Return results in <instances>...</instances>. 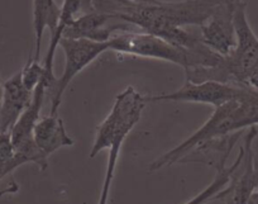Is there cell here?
<instances>
[{"mask_svg": "<svg viewBox=\"0 0 258 204\" xmlns=\"http://www.w3.org/2000/svg\"><path fill=\"white\" fill-rule=\"evenodd\" d=\"M218 2H89L98 12L132 24L141 32L170 42L175 32L200 27L214 12Z\"/></svg>", "mask_w": 258, "mask_h": 204, "instance_id": "obj_1", "label": "cell"}, {"mask_svg": "<svg viewBox=\"0 0 258 204\" xmlns=\"http://www.w3.org/2000/svg\"><path fill=\"white\" fill-rule=\"evenodd\" d=\"M234 49L214 67H194L185 70L186 83L215 81L234 86L258 89V37L247 18V3L235 2Z\"/></svg>", "mask_w": 258, "mask_h": 204, "instance_id": "obj_2", "label": "cell"}, {"mask_svg": "<svg viewBox=\"0 0 258 204\" xmlns=\"http://www.w3.org/2000/svg\"><path fill=\"white\" fill-rule=\"evenodd\" d=\"M255 126H258V90L244 88L239 98L214 108V113L197 132H194L183 142L153 161L150 165V171L160 170L167 165L180 163L194 148L208 141L242 132L245 128Z\"/></svg>", "mask_w": 258, "mask_h": 204, "instance_id": "obj_3", "label": "cell"}, {"mask_svg": "<svg viewBox=\"0 0 258 204\" xmlns=\"http://www.w3.org/2000/svg\"><path fill=\"white\" fill-rule=\"evenodd\" d=\"M108 47L110 51L119 54L172 62L183 70L194 67H214L223 59L207 46L198 51H188L141 31L115 34L108 42Z\"/></svg>", "mask_w": 258, "mask_h": 204, "instance_id": "obj_4", "label": "cell"}, {"mask_svg": "<svg viewBox=\"0 0 258 204\" xmlns=\"http://www.w3.org/2000/svg\"><path fill=\"white\" fill-rule=\"evenodd\" d=\"M146 104L145 96L133 86H128L118 94L110 113L99 126L90 158L94 159L106 148L109 150L115 142H124L129 132L141 119Z\"/></svg>", "mask_w": 258, "mask_h": 204, "instance_id": "obj_5", "label": "cell"}, {"mask_svg": "<svg viewBox=\"0 0 258 204\" xmlns=\"http://www.w3.org/2000/svg\"><path fill=\"white\" fill-rule=\"evenodd\" d=\"M59 47L63 49L64 54V69L61 78L57 79L56 85L52 88L51 91H48L51 95V108H49L51 116H57L64 90L75 79V76L81 73L86 66H89L94 60L98 59L101 54L109 49L108 42L99 43L88 39L69 38H62L59 41Z\"/></svg>", "mask_w": 258, "mask_h": 204, "instance_id": "obj_6", "label": "cell"}, {"mask_svg": "<svg viewBox=\"0 0 258 204\" xmlns=\"http://www.w3.org/2000/svg\"><path fill=\"white\" fill-rule=\"evenodd\" d=\"M245 86H234L228 84L205 81L200 84L186 83L173 93L158 94V95L145 96L146 103L158 101H185V103H200L213 106L214 108L239 98Z\"/></svg>", "mask_w": 258, "mask_h": 204, "instance_id": "obj_7", "label": "cell"}, {"mask_svg": "<svg viewBox=\"0 0 258 204\" xmlns=\"http://www.w3.org/2000/svg\"><path fill=\"white\" fill-rule=\"evenodd\" d=\"M115 32H118L116 34H120L126 32H138V29L116 17L91 8L89 13L78 17L64 29L63 38L88 39L99 43H106L115 36Z\"/></svg>", "mask_w": 258, "mask_h": 204, "instance_id": "obj_8", "label": "cell"}, {"mask_svg": "<svg viewBox=\"0 0 258 204\" xmlns=\"http://www.w3.org/2000/svg\"><path fill=\"white\" fill-rule=\"evenodd\" d=\"M234 9L235 2H218L212 16L199 27L203 43L223 57L228 56L237 43Z\"/></svg>", "mask_w": 258, "mask_h": 204, "instance_id": "obj_9", "label": "cell"}, {"mask_svg": "<svg viewBox=\"0 0 258 204\" xmlns=\"http://www.w3.org/2000/svg\"><path fill=\"white\" fill-rule=\"evenodd\" d=\"M33 93L22 81V73L14 74L4 83V95L0 111V132H11L32 101Z\"/></svg>", "mask_w": 258, "mask_h": 204, "instance_id": "obj_10", "label": "cell"}, {"mask_svg": "<svg viewBox=\"0 0 258 204\" xmlns=\"http://www.w3.org/2000/svg\"><path fill=\"white\" fill-rule=\"evenodd\" d=\"M242 134H244V131L208 141V142L198 146L197 148H194L180 163L205 164V165L212 166V168H214L217 170L219 166L227 165L228 158H229L230 152L234 148L235 143L242 137Z\"/></svg>", "mask_w": 258, "mask_h": 204, "instance_id": "obj_11", "label": "cell"}, {"mask_svg": "<svg viewBox=\"0 0 258 204\" xmlns=\"http://www.w3.org/2000/svg\"><path fill=\"white\" fill-rule=\"evenodd\" d=\"M33 140L47 158L59 148L74 146V140L64 128L63 121L58 116L51 114L42 117L37 122L33 129Z\"/></svg>", "mask_w": 258, "mask_h": 204, "instance_id": "obj_12", "label": "cell"}, {"mask_svg": "<svg viewBox=\"0 0 258 204\" xmlns=\"http://www.w3.org/2000/svg\"><path fill=\"white\" fill-rule=\"evenodd\" d=\"M47 95V90L42 83L38 84L36 90L33 91V96H32V101L29 104L28 108L24 111L21 118L13 127L11 131L12 140H13L16 148L18 146L23 145V143L29 142L33 140V129L36 127L37 122L39 121V116H41V109L43 107L44 98Z\"/></svg>", "mask_w": 258, "mask_h": 204, "instance_id": "obj_13", "label": "cell"}, {"mask_svg": "<svg viewBox=\"0 0 258 204\" xmlns=\"http://www.w3.org/2000/svg\"><path fill=\"white\" fill-rule=\"evenodd\" d=\"M61 18V9L53 0H36L33 2V28H34V52L33 61L39 62L41 46L43 39L44 29L48 27L49 32L53 33L57 29ZM49 33V34H51Z\"/></svg>", "mask_w": 258, "mask_h": 204, "instance_id": "obj_14", "label": "cell"}, {"mask_svg": "<svg viewBox=\"0 0 258 204\" xmlns=\"http://www.w3.org/2000/svg\"><path fill=\"white\" fill-rule=\"evenodd\" d=\"M235 166H237V160H234V163L230 166H219L217 169V175H215L213 183L208 185L204 190L200 191L198 195H195L192 199H190V200H187L183 204H205L210 200H215L218 194L222 190H224L228 186V184H229L230 176H232Z\"/></svg>", "mask_w": 258, "mask_h": 204, "instance_id": "obj_15", "label": "cell"}, {"mask_svg": "<svg viewBox=\"0 0 258 204\" xmlns=\"http://www.w3.org/2000/svg\"><path fill=\"white\" fill-rule=\"evenodd\" d=\"M121 145H123V142H120V141H119V142H115L110 148H109L108 166H106V173H105V176H104L103 186H101L98 204H108L109 193H110L111 183H113L114 174H115L116 163H118Z\"/></svg>", "mask_w": 258, "mask_h": 204, "instance_id": "obj_16", "label": "cell"}, {"mask_svg": "<svg viewBox=\"0 0 258 204\" xmlns=\"http://www.w3.org/2000/svg\"><path fill=\"white\" fill-rule=\"evenodd\" d=\"M21 73L23 85L26 86L27 90L33 93L37 86H38V84L41 83L42 76H43V65L33 61V59L31 56L28 59V61H27L26 66L21 70Z\"/></svg>", "mask_w": 258, "mask_h": 204, "instance_id": "obj_17", "label": "cell"}, {"mask_svg": "<svg viewBox=\"0 0 258 204\" xmlns=\"http://www.w3.org/2000/svg\"><path fill=\"white\" fill-rule=\"evenodd\" d=\"M16 155L17 150L11 132H0V165L11 163Z\"/></svg>", "mask_w": 258, "mask_h": 204, "instance_id": "obj_18", "label": "cell"}, {"mask_svg": "<svg viewBox=\"0 0 258 204\" xmlns=\"http://www.w3.org/2000/svg\"><path fill=\"white\" fill-rule=\"evenodd\" d=\"M28 163H29V159L27 158L24 154L17 151L16 158H14L11 163L4 164V165H0V181L3 180L7 175H9V174L13 173L14 170H17L19 166L24 165V164H28Z\"/></svg>", "mask_w": 258, "mask_h": 204, "instance_id": "obj_19", "label": "cell"}, {"mask_svg": "<svg viewBox=\"0 0 258 204\" xmlns=\"http://www.w3.org/2000/svg\"><path fill=\"white\" fill-rule=\"evenodd\" d=\"M248 204H258V189L252 194V196L248 200Z\"/></svg>", "mask_w": 258, "mask_h": 204, "instance_id": "obj_20", "label": "cell"}, {"mask_svg": "<svg viewBox=\"0 0 258 204\" xmlns=\"http://www.w3.org/2000/svg\"><path fill=\"white\" fill-rule=\"evenodd\" d=\"M3 95H4V83L0 80V111H2V104H3Z\"/></svg>", "mask_w": 258, "mask_h": 204, "instance_id": "obj_21", "label": "cell"}, {"mask_svg": "<svg viewBox=\"0 0 258 204\" xmlns=\"http://www.w3.org/2000/svg\"><path fill=\"white\" fill-rule=\"evenodd\" d=\"M223 201H224V204H234L230 199H223Z\"/></svg>", "mask_w": 258, "mask_h": 204, "instance_id": "obj_22", "label": "cell"}, {"mask_svg": "<svg viewBox=\"0 0 258 204\" xmlns=\"http://www.w3.org/2000/svg\"><path fill=\"white\" fill-rule=\"evenodd\" d=\"M257 90H258V89H257Z\"/></svg>", "mask_w": 258, "mask_h": 204, "instance_id": "obj_23", "label": "cell"}]
</instances>
